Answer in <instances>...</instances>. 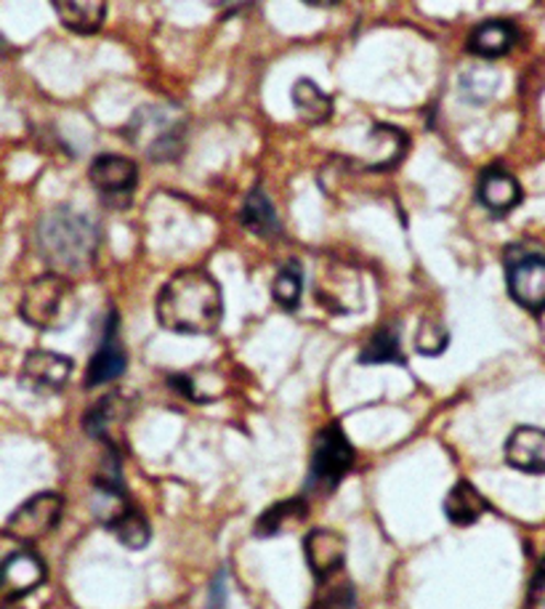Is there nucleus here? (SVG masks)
I'll return each mask as SVG.
<instances>
[{
  "label": "nucleus",
  "mask_w": 545,
  "mask_h": 609,
  "mask_svg": "<svg viewBox=\"0 0 545 609\" xmlns=\"http://www.w3.org/2000/svg\"><path fill=\"white\" fill-rule=\"evenodd\" d=\"M157 322L170 333L211 335L224 317L221 285L202 269H183L157 294Z\"/></svg>",
  "instance_id": "f257e3e1"
},
{
  "label": "nucleus",
  "mask_w": 545,
  "mask_h": 609,
  "mask_svg": "<svg viewBox=\"0 0 545 609\" xmlns=\"http://www.w3.org/2000/svg\"><path fill=\"white\" fill-rule=\"evenodd\" d=\"M99 226L75 208H56L41 221L37 251L54 275H78L93 264L99 251Z\"/></svg>",
  "instance_id": "f03ea898"
},
{
  "label": "nucleus",
  "mask_w": 545,
  "mask_h": 609,
  "mask_svg": "<svg viewBox=\"0 0 545 609\" xmlns=\"http://www.w3.org/2000/svg\"><path fill=\"white\" fill-rule=\"evenodd\" d=\"M78 309L80 303L73 283L54 272L35 277L19 298V317L37 330H62L73 325Z\"/></svg>",
  "instance_id": "7ed1b4c3"
},
{
  "label": "nucleus",
  "mask_w": 545,
  "mask_h": 609,
  "mask_svg": "<svg viewBox=\"0 0 545 609\" xmlns=\"http://www.w3.org/2000/svg\"><path fill=\"white\" fill-rule=\"evenodd\" d=\"M125 136L131 139L133 147L155 163L176 160L183 150V136H187V118L181 110L168 104H147L131 118Z\"/></svg>",
  "instance_id": "20e7f679"
},
{
  "label": "nucleus",
  "mask_w": 545,
  "mask_h": 609,
  "mask_svg": "<svg viewBox=\"0 0 545 609\" xmlns=\"http://www.w3.org/2000/svg\"><path fill=\"white\" fill-rule=\"evenodd\" d=\"M354 466V447L338 423H331L316 434L312 468H309V490L333 492Z\"/></svg>",
  "instance_id": "39448f33"
},
{
  "label": "nucleus",
  "mask_w": 545,
  "mask_h": 609,
  "mask_svg": "<svg viewBox=\"0 0 545 609\" xmlns=\"http://www.w3.org/2000/svg\"><path fill=\"white\" fill-rule=\"evenodd\" d=\"M62 511H65V500L56 492L33 495L27 503H22L11 513L5 522V538L19 543H35L46 538L51 530L59 524Z\"/></svg>",
  "instance_id": "423d86ee"
},
{
  "label": "nucleus",
  "mask_w": 545,
  "mask_h": 609,
  "mask_svg": "<svg viewBox=\"0 0 545 609\" xmlns=\"http://www.w3.org/2000/svg\"><path fill=\"white\" fill-rule=\"evenodd\" d=\"M505 272H509V294L519 307L530 312H543L545 309V256L543 253L519 251L511 247L505 258Z\"/></svg>",
  "instance_id": "0eeeda50"
},
{
  "label": "nucleus",
  "mask_w": 545,
  "mask_h": 609,
  "mask_svg": "<svg viewBox=\"0 0 545 609\" xmlns=\"http://www.w3.org/2000/svg\"><path fill=\"white\" fill-rule=\"evenodd\" d=\"M314 296L316 303H322L333 314H354L365 307L359 275L338 262H327L316 272Z\"/></svg>",
  "instance_id": "6e6552de"
},
{
  "label": "nucleus",
  "mask_w": 545,
  "mask_h": 609,
  "mask_svg": "<svg viewBox=\"0 0 545 609\" xmlns=\"http://www.w3.org/2000/svg\"><path fill=\"white\" fill-rule=\"evenodd\" d=\"M88 179H91L97 192L112 206L123 208L125 202H131L133 189H136L138 170L136 163L129 160V157L120 155H99L97 160L91 163V170H88Z\"/></svg>",
  "instance_id": "1a4fd4ad"
},
{
  "label": "nucleus",
  "mask_w": 545,
  "mask_h": 609,
  "mask_svg": "<svg viewBox=\"0 0 545 609\" xmlns=\"http://www.w3.org/2000/svg\"><path fill=\"white\" fill-rule=\"evenodd\" d=\"M46 583V562L33 551H16L3 562V601L24 599Z\"/></svg>",
  "instance_id": "9d476101"
},
{
  "label": "nucleus",
  "mask_w": 545,
  "mask_h": 609,
  "mask_svg": "<svg viewBox=\"0 0 545 609\" xmlns=\"http://www.w3.org/2000/svg\"><path fill=\"white\" fill-rule=\"evenodd\" d=\"M303 554L316 580H331L346 562V538L335 530H312L303 541Z\"/></svg>",
  "instance_id": "9b49d317"
},
{
  "label": "nucleus",
  "mask_w": 545,
  "mask_h": 609,
  "mask_svg": "<svg viewBox=\"0 0 545 609\" xmlns=\"http://www.w3.org/2000/svg\"><path fill=\"white\" fill-rule=\"evenodd\" d=\"M125 367H129V354H125V348L118 339V317L110 314L104 335H101V346L93 352L91 363H88L86 386L93 389V386L107 384V380H115L123 376Z\"/></svg>",
  "instance_id": "f8f14e48"
},
{
  "label": "nucleus",
  "mask_w": 545,
  "mask_h": 609,
  "mask_svg": "<svg viewBox=\"0 0 545 609\" xmlns=\"http://www.w3.org/2000/svg\"><path fill=\"white\" fill-rule=\"evenodd\" d=\"M73 376V359L67 354L48 352V348H35L24 357L22 378L24 384L37 391H56Z\"/></svg>",
  "instance_id": "ddd939ff"
},
{
  "label": "nucleus",
  "mask_w": 545,
  "mask_h": 609,
  "mask_svg": "<svg viewBox=\"0 0 545 609\" xmlns=\"http://www.w3.org/2000/svg\"><path fill=\"white\" fill-rule=\"evenodd\" d=\"M505 463L524 474H545V431L519 427L505 442Z\"/></svg>",
  "instance_id": "4468645a"
},
{
  "label": "nucleus",
  "mask_w": 545,
  "mask_h": 609,
  "mask_svg": "<svg viewBox=\"0 0 545 609\" xmlns=\"http://www.w3.org/2000/svg\"><path fill=\"white\" fill-rule=\"evenodd\" d=\"M477 192L481 206L498 215L511 213L522 202V184L516 181V176H511L505 168H498V165L481 174Z\"/></svg>",
  "instance_id": "2eb2a0df"
},
{
  "label": "nucleus",
  "mask_w": 545,
  "mask_h": 609,
  "mask_svg": "<svg viewBox=\"0 0 545 609\" xmlns=\"http://www.w3.org/2000/svg\"><path fill=\"white\" fill-rule=\"evenodd\" d=\"M516 27L509 19H492V22H481L471 35H468V54L479 56V59H498L505 56L516 46Z\"/></svg>",
  "instance_id": "dca6fc26"
},
{
  "label": "nucleus",
  "mask_w": 545,
  "mask_h": 609,
  "mask_svg": "<svg viewBox=\"0 0 545 609\" xmlns=\"http://www.w3.org/2000/svg\"><path fill=\"white\" fill-rule=\"evenodd\" d=\"M490 511V503L481 495L471 481L460 479L445 498V517L455 528H468V524H477L485 513Z\"/></svg>",
  "instance_id": "f3484780"
},
{
  "label": "nucleus",
  "mask_w": 545,
  "mask_h": 609,
  "mask_svg": "<svg viewBox=\"0 0 545 609\" xmlns=\"http://www.w3.org/2000/svg\"><path fill=\"white\" fill-rule=\"evenodd\" d=\"M303 519H307V500L303 498L280 500V503L269 506V509L258 517L256 528H253V535L258 538L282 535V532H290L296 524H301Z\"/></svg>",
  "instance_id": "a211bd4d"
},
{
  "label": "nucleus",
  "mask_w": 545,
  "mask_h": 609,
  "mask_svg": "<svg viewBox=\"0 0 545 609\" xmlns=\"http://www.w3.org/2000/svg\"><path fill=\"white\" fill-rule=\"evenodd\" d=\"M367 147H370L372 157L365 163V168L370 170H383L389 165H394L399 157L408 152V133H402L394 125H376L367 139Z\"/></svg>",
  "instance_id": "6ab92c4d"
},
{
  "label": "nucleus",
  "mask_w": 545,
  "mask_h": 609,
  "mask_svg": "<svg viewBox=\"0 0 545 609\" xmlns=\"http://www.w3.org/2000/svg\"><path fill=\"white\" fill-rule=\"evenodd\" d=\"M359 365H408L402 352V339H399L397 325H383L370 335L363 352H359Z\"/></svg>",
  "instance_id": "aec40b11"
},
{
  "label": "nucleus",
  "mask_w": 545,
  "mask_h": 609,
  "mask_svg": "<svg viewBox=\"0 0 545 609\" xmlns=\"http://www.w3.org/2000/svg\"><path fill=\"white\" fill-rule=\"evenodd\" d=\"M293 107L298 118L309 125H322L327 123L333 115V99L322 91L320 86H314L309 78L296 80L293 86Z\"/></svg>",
  "instance_id": "412c9836"
},
{
  "label": "nucleus",
  "mask_w": 545,
  "mask_h": 609,
  "mask_svg": "<svg viewBox=\"0 0 545 609\" xmlns=\"http://www.w3.org/2000/svg\"><path fill=\"white\" fill-rule=\"evenodd\" d=\"M125 418V402L118 395L99 399V405H93L91 410L86 412L84 418V429L88 434L93 436V440H104L107 445H112V434H115V429L120 427V421Z\"/></svg>",
  "instance_id": "4be33fe9"
},
{
  "label": "nucleus",
  "mask_w": 545,
  "mask_h": 609,
  "mask_svg": "<svg viewBox=\"0 0 545 609\" xmlns=\"http://www.w3.org/2000/svg\"><path fill=\"white\" fill-rule=\"evenodd\" d=\"M56 16L65 27L73 30V33L91 35L104 24L107 16V3L101 0H86V3H54Z\"/></svg>",
  "instance_id": "5701e85b"
},
{
  "label": "nucleus",
  "mask_w": 545,
  "mask_h": 609,
  "mask_svg": "<svg viewBox=\"0 0 545 609\" xmlns=\"http://www.w3.org/2000/svg\"><path fill=\"white\" fill-rule=\"evenodd\" d=\"M243 224L245 230H251L258 237H280V219H277L275 206L266 198L264 189H253L243 206Z\"/></svg>",
  "instance_id": "b1692460"
},
{
  "label": "nucleus",
  "mask_w": 545,
  "mask_h": 609,
  "mask_svg": "<svg viewBox=\"0 0 545 609\" xmlns=\"http://www.w3.org/2000/svg\"><path fill=\"white\" fill-rule=\"evenodd\" d=\"M498 88H500V75L498 69H492L490 65H474L463 69L458 78L460 97L474 107H485L487 101L496 97Z\"/></svg>",
  "instance_id": "393cba45"
},
{
  "label": "nucleus",
  "mask_w": 545,
  "mask_h": 609,
  "mask_svg": "<svg viewBox=\"0 0 545 609\" xmlns=\"http://www.w3.org/2000/svg\"><path fill=\"white\" fill-rule=\"evenodd\" d=\"M107 530L118 538L120 545H125V549H131V551H142L152 538L149 522L144 519V513L138 509H133V506L125 513H120V517Z\"/></svg>",
  "instance_id": "a878e982"
},
{
  "label": "nucleus",
  "mask_w": 545,
  "mask_h": 609,
  "mask_svg": "<svg viewBox=\"0 0 545 609\" xmlns=\"http://www.w3.org/2000/svg\"><path fill=\"white\" fill-rule=\"evenodd\" d=\"M301 290H303V269L298 262H288L277 272L275 283H271V298L275 303H280L285 312H293L301 303Z\"/></svg>",
  "instance_id": "bb28decb"
},
{
  "label": "nucleus",
  "mask_w": 545,
  "mask_h": 609,
  "mask_svg": "<svg viewBox=\"0 0 545 609\" xmlns=\"http://www.w3.org/2000/svg\"><path fill=\"white\" fill-rule=\"evenodd\" d=\"M447 344H449L447 328L442 325L436 317H423L421 328H418V333H415L418 352L426 354V357H440V354L447 348Z\"/></svg>",
  "instance_id": "cd10ccee"
},
{
  "label": "nucleus",
  "mask_w": 545,
  "mask_h": 609,
  "mask_svg": "<svg viewBox=\"0 0 545 609\" xmlns=\"http://www.w3.org/2000/svg\"><path fill=\"white\" fill-rule=\"evenodd\" d=\"M208 609H226V573L221 569L211 583V596H208Z\"/></svg>",
  "instance_id": "c85d7f7f"
}]
</instances>
